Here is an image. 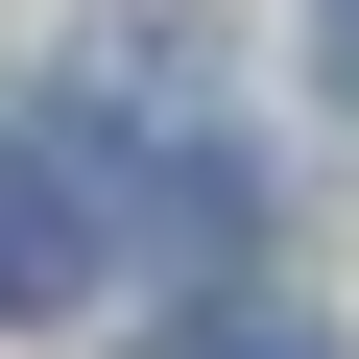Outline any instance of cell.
I'll use <instances>...</instances> for the list:
<instances>
[{
    "mask_svg": "<svg viewBox=\"0 0 359 359\" xmlns=\"http://www.w3.org/2000/svg\"><path fill=\"white\" fill-rule=\"evenodd\" d=\"M72 287H96V168L0 144V311H72Z\"/></svg>",
    "mask_w": 359,
    "mask_h": 359,
    "instance_id": "cell-1",
    "label": "cell"
},
{
    "mask_svg": "<svg viewBox=\"0 0 359 359\" xmlns=\"http://www.w3.org/2000/svg\"><path fill=\"white\" fill-rule=\"evenodd\" d=\"M144 359H335V335H311V311H287V287H216V311H168V335H144Z\"/></svg>",
    "mask_w": 359,
    "mask_h": 359,
    "instance_id": "cell-2",
    "label": "cell"
},
{
    "mask_svg": "<svg viewBox=\"0 0 359 359\" xmlns=\"http://www.w3.org/2000/svg\"><path fill=\"white\" fill-rule=\"evenodd\" d=\"M335 72H359V0H335Z\"/></svg>",
    "mask_w": 359,
    "mask_h": 359,
    "instance_id": "cell-3",
    "label": "cell"
}]
</instances>
